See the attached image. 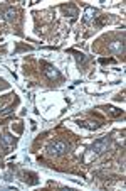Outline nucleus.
<instances>
[{"instance_id":"1","label":"nucleus","mask_w":126,"mask_h":191,"mask_svg":"<svg viewBox=\"0 0 126 191\" xmlns=\"http://www.w3.org/2000/svg\"><path fill=\"white\" fill-rule=\"evenodd\" d=\"M66 151H67V146L64 142H61V140H54V142L49 144V147H47L49 156H61V154H64Z\"/></svg>"},{"instance_id":"2","label":"nucleus","mask_w":126,"mask_h":191,"mask_svg":"<svg viewBox=\"0 0 126 191\" xmlns=\"http://www.w3.org/2000/svg\"><path fill=\"white\" fill-rule=\"evenodd\" d=\"M106 146H108V137H101L99 140H96L94 146H93V152L94 154H101L103 151H106Z\"/></svg>"},{"instance_id":"3","label":"nucleus","mask_w":126,"mask_h":191,"mask_svg":"<svg viewBox=\"0 0 126 191\" xmlns=\"http://www.w3.org/2000/svg\"><path fill=\"white\" fill-rule=\"evenodd\" d=\"M44 73H45V76H47V78H50V80H59V78H61V73H59V71H57L54 66H49V64L45 66Z\"/></svg>"},{"instance_id":"4","label":"nucleus","mask_w":126,"mask_h":191,"mask_svg":"<svg viewBox=\"0 0 126 191\" xmlns=\"http://www.w3.org/2000/svg\"><path fill=\"white\" fill-rule=\"evenodd\" d=\"M123 48H124V44L121 41H114V42H111V44H109V51H113V53H121V51H123Z\"/></svg>"},{"instance_id":"5","label":"nucleus","mask_w":126,"mask_h":191,"mask_svg":"<svg viewBox=\"0 0 126 191\" xmlns=\"http://www.w3.org/2000/svg\"><path fill=\"white\" fill-rule=\"evenodd\" d=\"M79 125H82V127H86V129H91V130H93V129H98L99 127V122H81V124H79Z\"/></svg>"},{"instance_id":"6","label":"nucleus","mask_w":126,"mask_h":191,"mask_svg":"<svg viewBox=\"0 0 126 191\" xmlns=\"http://www.w3.org/2000/svg\"><path fill=\"white\" fill-rule=\"evenodd\" d=\"M14 17H15V10L14 9H9L3 12V19L5 20H14Z\"/></svg>"},{"instance_id":"7","label":"nucleus","mask_w":126,"mask_h":191,"mask_svg":"<svg viewBox=\"0 0 126 191\" xmlns=\"http://www.w3.org/2000/svg\"><path fill=\"white\" fill-rule=\"evenodd\" d=\"M106 112L111 115V117H120V115L123 113V110H118V108H114V107H109V108H108Z\"/></svg>"},{"instance_id":"8","label":"nucleus","mask_w":126,"mask_h":191,"mask_svg":"<svg viewBox=\"0 0 126 191\" xmlns=\"http://www.w3.org/2000/svg\"><path fill=\"white\" fill-rule=\"evenodd\" d=\"M86 20H91L93 19V17H94V10H93V9H86Z\"/></svg>"},{"instance_id":"9","label":"nucleus","mask_w":126,"mask_h":191,"mask_svg":"<svg viewBox=\"0 0 126 191\" xmlns=\"http://www.w3.org/2000/svg\"><path fill=\"white\" fill-rule=\"evenodd\" d=\"M64 10H66V12H69V14H73V15L77 14V10H76L74 7H64Z\"/></svg>"},{"instance_id":"10","label":"nucleus","mask_w":126,"mask_h":191,"mask_svg":"<svg viewBox=\"0 0 126 191\" xmlns=\"http://www.w3.org/2000/svg\"><path fill=\"white\" fill-rule=\"evenodd\" d=\"M74 54H76V57H77V61H82V63H84V61H86L84 54H79V53H74Z\"/></svg>"}]
</instances>
